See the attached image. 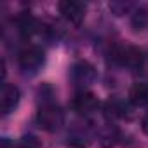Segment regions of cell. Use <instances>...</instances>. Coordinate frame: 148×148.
I'll return each mask as SVG.
<instances>
[{
    "label": "cell",
    "mask_w": 148,
    "mask_h": 148,
    "mask_svg": "<svg viewBox=\"0 0 148 148\" xmlns=\"http://www.w3.org/2000/svg\"><path fill=\"white\" fill-rule=\"evenodd\" d=\"M38 125L47 132H56L64 124V113L54 101H44L37 112Z\"/></svg>",
    "instance_id": "obj_1"
},
{
    "label": "cell",
    "mask_w": 148,
    "mask_h": 148,
    "mask_svg": "<svg viewBox=\"0 0 148 148\" xmlns=\"http://www.w3.org/2000/svg\"><path fill=\"white\" fill-rule=\"evenodd\" d=\"M45 63V54L38 45H26L18 54V64L25 73H37Z\"/></svg>",
    "instance_id": "obj_2"
},
{
    "label": "cell",
    "mask_w": 148,
    "mask_h": 148,
    "mask_svg": "<svg viewBox=\"0 0 148 148\" xmlns=\"http://www.w3.org/2000/svg\"><path fill=\"white\" fill-rule=\"evenodd\" d=\"M70 80L77 89L86 91V87L96 80V68L89 61H77L70 68Z\"/></svg>",
    "instance_id": "obj_3"
},
{
    "label": "cell",
    "mask_w": 148,
    "mask_h": 148,
    "mask_svg": "<svg viewBox=\"0 0 148 148\" xmlns=\"http://www.w3.org/2000/svg\"><path fill=\"white\" fill-rule=\"evenodd\" d=\"M113 58H115V61H117L120 66H124V68H127V70H131V71H138V70H141L143 64H145V56H143L141 49H138V47H134V45L119 47V49L115 51Z\"/></svg>",
    "instance_id": "obj_4"
},
{
    "label": "cell",
    "mask_w": 148,
    "mask_h": 148,
    "mask_svg": "<svg viewBox=\"0 0 148 148\" xmlns=\"http://www.w3.org/2000/svg\"><path fill=\"white\" fill-rule=\"evenodd\" d=\"M71 108H73L75 113H79L82 117H89V115H92V113L98 112L99 99L91 91H79L75 94V98L71 99Z\"/></svg>",
    "instance_id": "obj_5"
},
{
    "label": "cell",
    "mask_w": 148,
    "mask_h": 148,
    "mask_svg": "<svg viewBox=\"0 0 148 148\" xmlns=\"http://www.w3.org/2000/svg\"><path fill=\"white\" fill-rule=\"evenodd\" d=\"M59 14L71 25H80L82 19L86 18V4L77 2V0H63L58 4Z\"/></svg>",
    "instance_id": "obj_6"
},
{
    "label": "cell",
    "mask_w": 148,
    "mask_h": 148,
    "mask_svg": "<svg viewBox=\"0 0 148 148\" xmlns=\"http://www.w3.org/2000/svg\"><path fill=\"white\" fill-rule=\"evenodd\" d=\"M19 99H21V92L19 89L14 86V84H4L2 86V91H0V108H2V113L4 115H9L12 113L18 105H19Z\"/></svg>",
    "instance_id": "obj_7"
},
{
    "label": "cell",
    "mask_w": 148,
    "mask_h": 148,
    "mask_svg": "<svg viewBox=\"0 0 148 148\" xmlns=\"http://www.w3.org/2000/svg\"><path fill=\"white\" fill-rule=\"evenodd\" d=\"M129 103L132 106H148V84L138 82L129 89Z\"/></svg>",
    "instance_id": "obj_8"
},
{
    "label": "cell",
    "mask_w": 148,
    "mask_h": 148,
    "mask_svg": "<svg viewBox=\"0 0 148 148\" xmlns=\"http://www.w3.org/2000/svg\"><path fill=\"white\" fill-rule=\"evenodd\" d=\"M105 108H106L108 115H113V117H125L129 113V105L122 99H117V98L108 99Z\"/></svg>",
    "instance_id": "obj_9"
},
{
    "label": "cell",
    "mask_w": 148,
    "mask_h": 148,
    "mask_svg": "<svg viewBox=\"0 0 148 148\" xmlns=\"http://www.w3.org/2000/svg\"><path fill=\"white\" fill-rule=\"evenodd\" d=\"M37 28H38L37 21H35L32 16H28V14H25V16H21V18L18 19V30H19L25 37H28V35L35 33V32H37Z\"/></svg>",
    "instance_id": "obj_10"
},
{
    "label": "cell",
    "mask_w": 148,
    "mask_h": 148,
    "mask_svg": "<svg viewBox=\"0 0 148 148\" xmlns=\"http://www.w3.org/2000/svg\"><path fill=\"white\" fill-rule=\"evenodd\" d=\"M117 138H119V134H117V129H115V127H112V125H106V127L103 129L101 136H99V139H101V145H103L105 148H112V146L117 143Z\"/></svg>",
    "instance_id": "obj_11"
},
{
    "label": "cell",
    "mask_w": 148,
    "mask_h": 148,
    "mask_svg": "<svg viewBox=\"0 0 148 148\" xmlns=\"http://www.w3.org/2000/svg\"><path fill=\"white\" fill-rule=\"evenodd\" d=\"M134 30H143L148 23V12L145 9H138L134 14H132V19H131Z\"/></svg>",
    "instance_id": "obj_12"
},
{
    "label": "cell",
    "mask_w": 148,
    "mask_h": 148,
    "mask_svg": "<svg viewBox=\"0 0 148 148\" xmlns=\"http://www.w3.org/2000/svg\"><path fill=\"white\" fill-rule=\"evenodd\" d=\"M12 148H40V141L28 134V136H23L21 139H18L16 143H12Z\"/></svg>",
    "instance_id": "obj_13"
},
{
    "label": "cell",
    "mask_w": 148,
    "mask_h": 148,
    "mask_svg": "<svg viewBox=\"0 0 148 148\" xmlns=\"http://www.w3.org/2000/svg\"><path fill=\"white\" fill-rule=\"evenodd\" d=\"M141 125H143V131H145V132L148 134V113H146V115L143 117V124H141Z\"/></svg>",
    "instance_id": "obj_14"
}]
</instances>
